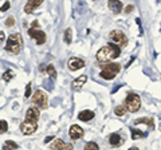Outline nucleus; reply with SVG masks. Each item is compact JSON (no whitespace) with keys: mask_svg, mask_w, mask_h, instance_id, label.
<instances>
[{"mask_svg":"<svg viewBox=\"0 0 161 150\" xmlns=\"http://www.w3.org/2000/svg\"><path fill=\"white\" fill-rule=\"evenodd\" d=\"M38 129V123L37 122H30V121H24L20 125V131L26 135H31L37 131Z\"/></svg>","mask_w":161,"mask_h":150,"instance_id":"8","label":"nucleus"},{"mask_svg":"<svg viewBox=\"0 0 161 150\" xmlns=\"http://www.w3.org/2000/svg\"><path fill=\"white\" fill-rule=\"evenodd\" d=\"M129 150H138V148H136V146H134V148H130Z\"/></svg>","mask_w":161,"mask_h":150,"instance_id":"34","label":"nucleus"},{"mask_svg":"<svg viewBox=\"0 0 161 150\" xmlns=\"http://www.w3.org/2000/svg\"><path fill=\"white\" fill-rule=\"evenodd\" d=\"M39 117H40V111H39V109H38V107H30V109L26 111V121L37 122V123H38Z\"/></svg>","mask_w":161,"mask_h":150,"instance_id":"11","label":"nucleus"},{"mask_svg":"<svg viewBox=\"0 0 161 150\" xmlns=\"http://www.w3.org/2000/svg\"><path fill=\"white\" fill-rule=\"evenodd\" d=\"M133 10H134V5H132V4H129V5H126V7H125V12H126V13H130Z\"/></svg>","mask_w":161,"mask_h":150,"instance_id":"30","label":"nucleus"},{"mask_svg":"<svg viewBox=\"0 0 161 150\" xmlns=\"http://www.w3.org/2000/svg\"><path fill=\"white\" fill-rule=\"evenodd\" d=\"M140 123L148 125L151 129H153V127H154V121H153V118H138V119H136V121H134V125H140Z\"/></svg>","mask_w":161,"mask_h":150,"instance_id":"18","label":"nucleus"},{"mask_svg":"<svg viewBox=\"0 0 161 150\" xmlns=\"http://www.w3.org/2000/svg\"><path fill=\"white\" fill-rule=\"evenodd\" d=\"M31 86H32V83H31V82H30L28 85L26 86V90H24V97H26V98L31 97Z\"/></svg>","mask_w":161,"mask_h":150,"instance_id":"27","label":"nucleus"},{"mask_svg":"<svg viewBox=\"0 0 161 150\" xmlns=\"http://www.w3.org/2000/svg\"><path fill=\"white\" fill-rule=\"evenodd\" d=\"M19 146L16 142H13V141H5L4 145H3V150H16Z\"/></svg>","mask_w":161,"mask_h":150,"instance_id":"20","label":"nucleus"},{"mask_svg":"<svg viewBox=\"0 0 161 150\" xmlns=\"http://www.w3.org/2000/svg\"><path fill=\"white\" fill-rule=\"evenodd\" d=\"M8 130V123L7 122L4 121V119H1V121H0V133H5Z\"/></svg>","mask_w":161,"mask_h":150,"instance_id":"26","label":"nucleus"},{"mask_svg":"<svg viewBox=\"0 0 161 150\" xmlns=\"http://www.w3.org/2000/svg\"><path fill=\"white\" fill-rule=\"evenodd\" d=\"M109 38H110V40H112V43L117 44L120 48H121V47H125L127 44V36L122 31H120V30L112 31L109 34Z\"/></svg>","mask_w":161,"mask_h":150,"instance_id":"6","label":"nucleus"},{"mask_svg":"<svg viewBox=\"0 0 161 150\" xmlns=\"http://www.w3.org/2000/svg\"><path fill=\"white\" fill-rule=\"evenodd\" d=\"M51 150H74V146L62 140H55L51 143Z\"/></svg>","mask_w":161,"mask_h":150,"instance_id":"10","label":"nucleus"},{"mask_svg":"<svg viewBox=\"0 0 161 150\" xmlns=\"http://www.w3.org/2000/svg\"><path fill=\"white\" fill-rule=\"evenodd\" d=\"M86 80H87V76H86V75H80L79 78H77L75 80H74L73 82V88L75 91H79L80 88L83 87V86H85V83H86Z\"/></svg>","mask_w":161,"mask_h":150,"instance_id":"16","label":"nucleus"},{"mask_svg":"<svg viewBox=\"0 0 161 150\" xmlns=\"http://www.w3.org/2000/svg\"><path fill=\"white\" fill-rule=\"evenodd\" d=\"M122 142H124V138L121 137L120 133H113L109 135V143L112 146H120L122 145Z\"/></svg>","mask_w":161,"mask_h":150,"instance_id":"15","label":"nucleus"},{"mask_svg":"<svg viewBox=\"0 0 161 150\" xmlns=\"http://www.w3.org/2000/svg\"><path fill=\"white\" fill-rule=\"evenodd\" d=\"M32 105L37 106L38 109H47L48 107V99H47V95L44 91L42 90H37L32 95Z\"/></svg>","mask_w":161,"mask_h":150,"instance_id":"5","label":"nucleus"},{"mask_svg":"<svg viewBox=\"0 0 161 150\" xmlns=\"http://www.w3.org/2000/svg\"><path fill=\"white\" fill-rule=\"evenodd\" d=\"M130 133H132V140H140V138L146 137V133L140 131L138 129H132L130 130Z\"/></svg>","mask_w":161,"mask_h":150,"instance_id":"19","label":"nucleus"},{"mask_svg":"<svg viewBox=\"0 0 161 150\" xmlns=\"http://www.w3.org/2000/svg\"><path fill=\"white\" fill-rule=\"evenodd\" d=\"M107 5H109L110 11H113L114 15H118V13L122 11V8H124V5H122V3L120 1V0H109Z\"/></svg>","mask_w":161,"mask_h":150,"instance_id":"14","label":"nucleus"},{"mask_svg":"<svg viewBox=\"0 0 161 150\" xmlns=\"http://www.w3.org/2000/svg\"><path fill=\"white\" fill-rule=\"evenodd\" d=\"M67 67L70 71H77L79 68L85 67V60L80 59V58H70L67 62Z\"/></svg>","mask_w":161,"mask_h":150,"instance_id":"9","label":"nucleus"},{"mask_svg":"<svg viewBox=\"0 0 161 150\" xmlns=\"http://www.w3.org/2000/svg\"><path fill=\"white\" fill-rule=\"evenodd\" d=\"M125 107H126L127 111L130 113H137L141 107V99L137 94L134 93H129L125 99Z\"/></svg>","mask_w":161,"mask_h":150,"instance_id":"4","label":"nucleus"},{"mask_svg":"<svg viewBox=\"0 0 161 150\" xmlns=\"http://www.w3.org/2000/svg\"><path fill=\"white\" fill-rule=\"evenodd\" d=\"M54 140V137H52V135H48V137H46V140H44V143H48L50 141H52Z\"/></svg>","mask_w":161,"mask_h":150,"instance_id":"33","label":"nucleus"},{"mask_svg":"<svg viewBox=\"0 0 161 150\" xmlns=\"http://www.w3.org/2000/svg\"><path fill=\"white\" fill-rule=\"evenodd\" d=\"M5 26H7V27H13V26H15V19H13L12 16H10V18L5 20Z\"/></svg>","mask_w":161,"mask_h":150,"instance_id":"28","label":"nucleus"},{"mask_svg":"<svg viewBox=\"0 0 161 150\" xmlns=\"http://www.w3.org/2000/svg\"><path fill=\"white\" fill-rule=\"evenodd\" d=\"M83 134H85V131L78 125H73L70 127V130H69V135H70L71 140H79V138L83 137Z\"/></svg>","mask_w":161,"mask_h":150,"instance_id":"12","label":"nucleus"},{"mask_svg":"<svg viewBox=\"0 0 161 150\" xmlns=\"http://www.w3.org/2000/svg\"><path fill=\"white\" fill-rule=\"evenodd\" d=\"M71 40H73V31H71V28H67L65 31V42L67 44H70Z\"/></svg>","mask_w":161,"mask_h":150,"instance_id":"23","label":"nucleus"},{"mask_svg":"<svg viewBox=\"0 0 161 150\" xmlns=\"http://www.w3.org/2000/svg\"><path fill=\"white\" fill-rule=\"evenodd\" d=\"M10 5H11V4H10V1H5L4 4H3L1 7H0V11H1V12H5V11H7L8 8H10Z\"/></svg>","mask_w":161,"mask_h":150,"instance_id":"29","label":"nucleus"},{"mask_svg":"<svg viewBox=\"0 0 161 150\" xmlns=\"http://www.w3.org/2000/svg\"><path fill=\"white\" fill-rule=\"evenodd\" d=\"M126 111H127V110H126V107H125V105H118V106L114 109V114H116V115H118V117L125 115V113H126Z\"/></svg>","mask_w":161,"mask_h":150,"instance_id":"21","label":"nucleus"},{"mask_svg":"<svg viewBox=\"0 0 161 150\" xmlns=\"http://www.w3.org/2000/svg\"><path fill=\"white\" fill-rule=\"evenodd\" d=\"M46 73L48 74V75H51L52 78H57V71H55V67H54V65H47Z\"/></svg>","mask_w":161,"mask_h":150,"instance_id":"24","label":"nucleus"},{"mask_svg":"<svg viewBox=\"0 0 161 150\" xmlns=\"http://www.w3.org/2000/svg\"><path fill=\"white\" fill-rule=\"evenodd\" d=\"M13 71L12 70H7L4 74H3V80H5V82H10V80L13 79Z\"/></svg>","mask_w":161,"mask_h":150,"instance_id":"22","label":"nucleus"},{"mask_svg":"<svg viewBox=\"0 0 161 150\" xmlns=\"http://www.w3.org/2000/svg\"><path fill=\"white\" fill-rule=\"evenodd\" d=\"M31 28H39V22H38V20L32 22V24H31Z\"/></svg>","mask_w":161,"mask_h":150,"instance_id":"32","label":"nucleus"},{"mask_svg":"<svg viewBox=\"0 0 161 150\" xmlns=\"http://www.w3.org/2000/svg\"><path fill=\"white\" fill-rule=\"evenodd\" d=\"M93 118H94V113L91 110H83V111H80L78 114V119L82 122H89Z\"/></svg>","mask_w":161,"mask_h":150,"instance_id":"17","label":"nucleus"},{"mask_svg":"<svg viewBox=\"0 0 161 150\" xmlns=\"http://www.w3.org/2000/svg\"><path fill=\"white\" fill-rule=\"evenodd\" d=\"M83 150H99V146L97 145L95 142H91V141H90V142H87L85 145V149H83Z\"/></svg>","mask_w":161,"mask_h":150,"instance_id":"25","label":"nucleus"},{"mask_svg":"<svg viewBox=\"0 0 161 150\" xmlns=\"http://www.w3.org/2000/svg\"><path fill=\"white\" fill-rule=\"evenodd\" d=\"M22 44H23V39L20 34H12L7 39V44H5V50L12 54H19L22 50Z\"/></svg>","mask_w":161,"mask_h":150,"instance_id":"3","label":"nucleus"},{"mask_svg":"<svg viewBox=\"0 0 161 150\" xmlns=\"http://www.w3.org/2000/svg\"><path fill=\"white\" fill-rule=\"evenodd\" d=\"M28 35L31 36L32 39H35V42H37V44H43L46 43V34H44L42 30L39 28H30L28 30Z\"/></svg>","mask_w":161,"mask_h":150,"instance_id":"7","label":"nucleus"},{"mask_svg":"<svg viewBox=\"0 0 161 150\" xmlns=\"http://www.w3.org/2000/svg\"><path fill=\"white\" fill-rule=\"evenodd\" d=\"M121 54V48L114 43H109L105 47L98 50L97 52V59L101 63H107L113 59H117Z\"/></svg>","mask_w":161,"mask_h":150,"instance_id":"1","label":"nucleus"},{"mask_svg":"<svg viewBox=\"0 0 161 150\" xmlns=\"http://www.w3.org/2000/svg\"><path fill=\"white\" fill-rule=\"evenodd\" d=\"M5 40V34L3 31H0V44H3Z\"/></svg>","mask_w":161,"mask_h":150,"instance_id":"31","label":"nucleus"},{"mask_svg":"<svg viewBox=\"0 0 161 150\" xmlns=\"http://www.w3.org/2000/svg\"><path fill=\"white\" fill-rule=\"evenodd\" d=\"M43 3V0H27V4L24 5V12L26 13H32L38 7Z\"/></svg>","mask_w":161,"mask_h":150,"instance_id":"13","label":"nucleus"},{"mask_svg":"<svg viewBox=\"0 0 161 150\" xmlns=\"http://www.w3.org/2000/svg\"><path fill=\"white\" fill-rule=\"evenodd\" d=\"M102 66V71H101V78L106 80H112L117 76V74L121 71V65L120 63H104Z\"/></svg>","mask_w":161,"mask_h":150,"instance_id":"2","label":"nucleus"}]
</instances>
